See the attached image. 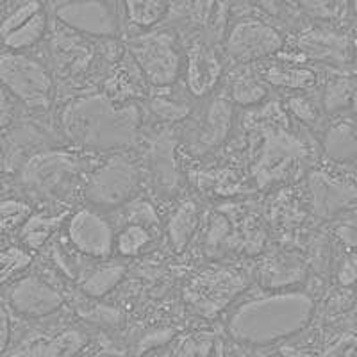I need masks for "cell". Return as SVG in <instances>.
<instances>
[{
	"instance_id": "cell-1",
	"label": "cell",
	"mask_w": 357,
	"mask_h": 357,
	"mask_svg": "<svg viewBox=\"0 0 357 357\" xmlns=\"http://www.w3.org/2000/svg\"><path fill=\"white\" fill-rule=\"evenodd\" d=\"M314 312L304 291H279L238 305L227 321L229 334L252 347H266L301 333Z\"/></svg>"
},
{
	"instance_id": "cell-2",
	"label": "cell",
	"mask_w": 357,
	"mask_h": 357,
	"mask_svg": "<svg viewBox=\"0 0 357 357\" xmlns=\"http://www.w3.org/2000/svg\"><path fill=\"white\" fill-rule=\"evenodd\" d=\"M139 122V109L134 104H116L106 95L75 98L61 113L66 136L93 149L129 145L136 139Z\"/></svg>"
},
{
	"instance_id": "cell-3",
	"label": "cell",
	"mask_w": 357,
	"mask_h": 357,
	"mask_svg": "<svg viewBox=\"0 0 357 357\" xmlns=\"http://www.w3.org/2000/svg\"><path fill=\"white\" fill-rule=\"evenodd\" d=\"M129 49L146 81L155 88L174 84L183 72V50L170 29L139 34L130 40Z\"/></svg>"
},
{
	"instance_id": "cell-4",
	"label": "cell",
	"mask_w": 357,
	"mask_h": 357,
	"mask_svg": "<svg viewBox=\"0 0 357 357\" xmlns=\"http://www.w3.org/2000/svg\"><path fill=\"white\" fill-rule=\"evenodd\" d=\"M0 84L29 109H47L52 102V75L43 63L24 52L0 56Z\"/></svg>"
},
{
	"instance_id": "cell-5",
	"label": "cell",
	"mask_w": 357,
	"mask_h": 357,
	"mask_svg": "<svg viewBox=\"0 0 357 357\" xmlns=\"http://www.w3.org/2000/svg\"><path fill=\"white\" fill-rule=\"evenodd\" d=\"M79 165L72 154L45 151L29 158L20 172V183L31 195L56 199L65 195L77 178Z\"/></svg>"
},
{
	"instance_id": "cell-6",
	"label": "cell",
	"mask_w": 357,
	"mask_h": 357,
	"mask_svg": "<svg viewBox=\"0 0 357 357\" xmlns=\"http://www.w3.org/2000/svg\"><path fill=\"white\" fill-rule=\"evenodd\" d=\"M247 288V279L229 268H213L193 277L186 286V301L204 318H213Z\"/></svg>"
},
{
	"instance_id": "cell-7",
	"label": "cell",
	"mask_w": 357,
	"mask_h": 357,
	"mask_svg": "<svg viewBox=\"0 0 357 357\" xmlns=\"http://www.w3.org/2000/svg\"><path fill=\"white\" fill-rule=\"evenodd\" d=\"M138 186V167L126 155H113L89 175L86 199L98 207H116L127 202Z\"/></svg>"
},
{
	"instance_id": "cell-8",
	"label": "cell",
	"mask_w": 357,
	"mask_h": 357,
	"mask_svg": "<svg viewBox=\"0 0 357 357\" xmlns=\"http://www.w3.org/2000/svg\"><path fill=\"white\" fill-rule=\"evenodd\" d=\"M54 15L75 33L95 38H114L120 33V11L114 2L77 0L57 4Z\"/></svg>"
},
{
	"instance_id": "cell-9",
	"label": "cell",
	"mask_w": 357,
	"mask_h": 357,
	"mask_svg": "<svg viewBox=\"0 0 357 357\" xmlns=\"http://www.w3.org/2000/svg\"><path fill=\"white\" fill-rule=\"evenodd\" d=\"M282 47V36L272 25L257 18H245L234 24L225 40V50L232 59L252 63L272 56Z\"/></svg>"
},
{
	"instance_id": "cell-10",
	"label": "cell",
	"mask_w": 357,
	"mask_h": 357,
	"mask_svg": "<svg viewBox=\"0 0 357 357\" xmlns=\"http://www.w3.org/2000/svg\"><path fill=\"white\" fill-rule=\"evenodd\" d=\"M68 240L75 250L93 259H107L114 250V232L93 209H81L70 218Z\"/></svg>"
},
{
	"instance_id": "cell-11",
	"label": "cell",
	"mask_w": 357,
	"mask_h": 357,
	"mask_svg": "<svg viewBox=\"0 0 357 357\" xmlns=\"http://www.w3.org/2000/svg\"><path fill=\"white\" fill-rule=\"evenodd\" d=\"M9 305L24 318H45L63 307V295L38 275H25L9 289Z\"/></svg>"
},
{
	"instance_id": "cell-12",
	"label": "cell",
	"mask_w": 357,
	"mask_h": 357,
	"mask_svg": "<svg viewBox=\"0 0 357 357\" xmlns=\"http://www.w3.org/2000/svg\"><path fill=\"white\" fill-rule=\"evenodd\" d=\"M298 47L305 56L329 65H347L352 61V41L343 31L317 25L301 34Z\"/></svg>"
},
{
	"instance_id": "cell-13",
	"label": "cell",
	"mask_w": 357,
	"mask_h": 357,
	"mask_svg": "<svg viewBox=\"0 0 357 357\" xmlns=\"http://www.w3.org/2000/svg\"><path fill=\"white\" fill-rule=\"evenodd\" d=\"M312 211L320 218H333L337 213L357 207V186L327 174H314L309 181Z\"/></svg>"
},
{
	"instance_id": "cell-14",
	"label": "cell",
	"mask_w": 357,
	"mask_h": 357,
	"mask_svg": "<svg viewBox=\"0 0 357 357\" xmlns=\"http://www.w3.org/2000/svg\"><path fill=\"white\" fill-rule=\"evenodd\" d=\"M86 345V334L79 329L54 334H34L22 340L9 357H75Z\"/></svg>"
},
{
	"instance_id": "cell-15",
	"label": "cell",
	"mask_w": 357,
	"mask_h": 357,
	"mask_svg": "<svg viewBox=\"0 0 357 357\" xmlns=\"http://www.w3.org/2000/svg\"><path fill=\"white\" fill-rule=\"evenodd\" d=\"M222 63L215 50L204 41L191 45L186 63V86L193 97H206L218 84Z\"/></svg>"
},
{
	"instance_id": "cell-16",
	"label": "cell",
	"mask_w": 357,
	"mask_h": 357,
	"mask_svg": "<svg viewBox=\"0 0 357 357\" xmlns=\"http://www.w3.org/2000/svg\"><path fill=\"white\" fill-rule=\"evenodd\" d=\"M301 142L293 139L291 136L284 132H272L268 134L263 145V154H261L259 167H257V175L259 183H266L270 178L279 177L291 162L302 155Z\"/></svg>"
},
{
	"instance_id": "cell-17",
	"label": "cell",
	"mask_w": 357,
	"mask_h": 357,
	"mask_svg": "<svg viewBox=\"0 0 357 357\" xmlns=\"http://www.w3.org/2000/svg\"><path fill=\"white\" fill-rule=\"evenodd\" d=\"M232 126V106L225 97L215 98L209 104L200 132L195 139V149L199 154L213 151L218 145H222L223 139L229 136V130Z\"/></svg>"
},
{
	"instance_id": "cell-18",
	"label": "cell",
	"mask_w": 357,
	"mask_h": 357,
	"mask_svg": "<svg viewBox=\"0 0 357 357\" xmlns=\"http://www.w3.org/2000/svg\"><path fill=\"white\" fill-rule=\"evenodd\" d=\"M152 170L159 188L165 191H174L177 188V167H175L174 145L167 134H162L155 139L152 146Z\"/></svg>"
},
{
	"instance_id": "cell-19",
	"label": "cell",
	"mask_w": 357,
	"mask_h": 357,
	"mask_svg": "<svg viewBox=\"0 0 357 357\" xmlns=\"http://www.w3.org/2000/svg\"><path fill=\"white\" fill-rule=\"evenodd\" d=\"M199 227V209L193 202H184L178 206L175 215L168 223V238L175 252H183L191 241Z\"/></svg>"
},
{
	"instance_id": "cell-20",
	"label": "cell",
	"mask_w": 357,
	"mask_h": 357,
	"mask_svg": "<svg viewBox=\"0 0 357 357\" xmlns=\"http://www.w3.org/2000/svg\"><path fill=\"white\" fill-rule=\"evenodd\" d=\"M63 220H65V215H31L20 227L22 243L27 248L38 250L49 241Z\"/></svg>"
},
{
	"instance_id": "cell-21",
	"label": "cell",
	"mask_w": 357,
	"mask_h": 357,
	"mask_svg": "<svg viewBox=\"0 0 357 357\" xmlns=\"http://www.w3.org/2000/svg\"><path fill=\"white\" fill-rule=\"evenodd\" d=\"M47 25H49L47 13H45V9H41L27 24L17 29L15 33L2 38V45L11 52H24V50L31 49V47H34V45L43 40L45 33H47Z\"/></svg>"
},
{
	"instance_id": "cell-22",
	"label": "cell",
	"mask_w": 357,
	"mask_h": 357,
	"mask_svg": "<svg viewBox=\"0 0 357 357\" xmlns=\"http://www.w3.org/2000/svg\"><path fill=\"white\" fill-rule=\"evenodd\" d=\"M126 275V268L123 264L118 263H107L104 266L95 268L93 272L82 279L81 289L91 298H100V296L107 295L116 288V284Z\"/></svg>"
},
{
	"instance_id": "cell-23",
	"label": "cell",
	"mask_w": 357,
	"mask_h": 357,
	"mask_svg": "<svg viewBox=\"0 0 357 357\" xmlns=\"http://www.w3.org/2000/svg\"><path fill=\"white\" fill-rule=\"evenodd\" d=\"M304 275V266H302L295 257L289 259L288 256L277 257V259L268 261L263 268V282L266 288H286L289 284H296Z\"/></svg>"
},
{
	"instance_id": "cell-24",
	"label": "cell",
	"mask_w": 357,
	"mask_h": 357,
	"mask_svg": "<svg viewBox=\"0 0 357 357\" xmlns=\"http://www.w3.org/2000/svg\"><path fill=\"white\" fill-rule=\"evenodd\" d=\"M263 79L270 84L279 86V88L291 89H309L317 84V75L311 70L288 65H275L272 68H268L264 72Z\"/></svg>"
},
{
	"instance_id": "cell-25",
	"label": "cell",
	"mask_w": 357,
	"mask_h": 357,
	"mask_svg": "<svg viewBox=\"0 0 357 357\" xmlns=\"http://www.w3.org/2000/svg\"><path fill=\"white\" fill-rule=\"evenodd\" d=\"M324 146L327 155L336 161L354 159L357 155V134L354 132L352 127L340 123L327 132Z\"/></svg>"
},
{
	"instance_id": "cell-26",
	"label": "cell",
	"mask_w": 357,
	"mask_h": 357,
	"mask_svg": "<svg viewBox=\"0 0 357 357\" xmlns=\"http://www.w3.org/2000/svg\"><path fill=\"white\" fill-rule=\"evenodd\" d=\"M123 9H126V17L130 24L149 31L162 20L168 11V6L165 2H158V0H130L123 4Z\"/></svg>"
},
{
	"instance_id": "cell-27",
	"label": "cell",
	"mask_w": 357,
	"mask_h": 357,
	"mask_svg": "<svg viewBox=\"0 0 357 357\" xmlns=\"http://www.w3.org/2000/svg\"><path fill=\"white\" fill-rule=\"evenodd\" d=\"M357 84L352 79L347 77H334L331 79L324 88L321 102H324V109L327 113H336V111L347 109L352 106V98L356 95Z\"/></svg>"
},
{
	"instance_id": "cell-28",
	"label": "cell",
	"mask_w": 357,
	"mask_h": 357,
	"mask_svg": "<svg viewBox=\"0 0 357 357\" xmlns=\"http://www.w3.org/2000/svg\"><path fill=\"white\" fill-rule=\"evenodd\" d=\"M231 97L240 106H254V104H259L261 100H264L266 88H264L263 81H259L256 75L241 73L232 81Z\"/></svg>"
},
{
	"instance_id": "cell-29",
	"label": "cell",
	"mask_w": 357,
	"mask_h": 357,
	"mask_svg": "<svg viewBox=\"0 0 357 357\" xmlns=\"http://www.w3.org/2000/svg\"><path fill=\"white\" fill-rule=\"evenodd\" d=\"M151 243V232L142 225H127L114 240V248L123 257L138 256L139 252Z\"/></svg>"
},
{
	"instance_id": "cell-30",
	"label": "cell",
	"mask_w": 357,
	"mask_h": 357,
	"mask_svg": "<svg viewBox=\"0 0 357 357\" xmlns=\"http://www.w3.org/2000/svg\"><path fill=\"white\" fill-rule=\"evenodd\" d=\"M33 257L25 248L8 247L0 250V286L18 275L31 264Z\"/></svg>"
},
{
	"instance_id": "cell-31",
	"label": "cell",
	"mask_w": 357,
	"mask_h": 357,
	"mask_svg": "<svg viewBox=\"0 0 357 357\" xmlns=\"http://www.w3.org/2000/svg\"><path fill=\"white\" fill-rule=\"evenodd\" d=\"M31 216V206L22 200L8 199L0 202V234L22 227Z\"/></svg>"
},
{
	"instance_id": "cell-32",
	"label": "cell",
	"mask_w": 357,
	"mask_h": 357,
	"mask_svg": "<svg viewBox=\"0 0 357 357\" xmlns=\"http://www.w3.org/2000/svg\"><path fill=\"white\" fill-rule=\"evenodd\" d=\"M177 357H222V345L213 336L190 337L177 350Z\"/></svg>"
},
{
	"instance_id": "cell-33",
	"label": "cell",
	"mask_w": 357,
	"mask_h": 357,
	"mask_svg": "<svg viewBox=\"0 0 357 357\" xmlns=\"http://www.w3.org/2000/svg\"><path fill=\"white\" fill-rule=\"evenodd\" d=\"M41 9H43V6H41L40 2H24V4H18L17 8L13 9L8 17L2 20V24H0V40L4 36H8V34L15 33V31L20 29L24 24H27V22L31 20L34 15H38Z\"/></svg>"
},
{
	"instance_id": "cell-34",
	"label": "cell",
	"mask_w": 357,
	"mask_h": 357,
	"mask_svg": "<svg viewBox=\"0 0 357 357\" xmlns=\"http://www.w3.org/2000/svg\"><path fill=\"white\" fill-rule=\"evenodd\" d=\"M152 111H154L161 120L177 122V120H183V118L186 116L190 107H188L184 102H175L174 98L167 97V95H158V97L152 98Z\"/></svg>"
},
{
	"instance_id": "cell-35",
	"label": "cell",
	"mask_w": 357,
	"mask_h": 357,
	"mask_svg": "<svg viewBox=\"0 0 357 357\" xmlns=\"http://www.w3.org/2000/svg\"><path fill=\"white\" fill-rule=\"evenodd\" d=\"M127 218L130 220L129 225H142V227H149L151 223H158V215H155L154 207L149 202H136L129 209V216Z\"/></svg>"
},
{
	"instance_id": "cell-36",
	"label": "cell",
	"mask_w": 357,
	"mask_h": 357,
	"mask_svg": "<svg viewBox=\"0 0 357 357\" xmlns=\"http://www.w3.org/2000/svg\"><path fill=\"white\" fill-rule=\"evenodd\" d=\"M304 9L311 11L314 17L321 18H336L340 17L341 9H345L343 4H333V2H309V4H302Z\"/></svg>"
},
{
	"instance_id": "cell-37",
	"label": "cell",
	"mask_w": 357,
	"mask_h": 357,
	"mask_svg": "<svg viewBox=\"0 0 357 357\" xmlns=\"http://www.w3.org/2000/svg\"><path fill=\"white\" fill-rule=\"evenodd\" d=\"M337 279L343 286L354 284L357 280V254H350L343 259L340 270H337Z\"/></svg>"
},
{
	"instance_id": "cell-38",
	"label": "cell",
	"mask_w": 357,
	"mask_h": 357,
	"mask_svg": "<svg viewBox=\"0 0 357 357\" xmlns=\"http://www.w3.org/2000/svg\"><path fill=\"white\" fill-rule=\"evenodd\" d=\"M291 109L295 111L296 116L302 118V120L307 123H312L318 118L317 107L312 106V102L307 100V98H301V97L293 98Z\"/></svg>"
},
{
	"instance_id": "cell-39",
	"label": "cell",
	"mask_w": 357,
	"mask_h": 357,
	"mask_svg": "<svg viewBox=\"0 0 357 357\" xmlns=\"http://www.w3.org/2000/svg\"><path fill=\"white\" fill-rule=\"evenodd\" d=\"M11 340V318L6 305L0 302V354H4Z\"/></svg>"
},
{
	"instance_id": "cell-40",
	"label": "cell",
	"mask_w": 357,
	"mask_h": 357,
	"mask_svg": "<svg viewBox=\"0 0 357 357\" xmlns=\"http://www.w3.org/2000/svg\"><path fill=\"white\" fill-rule=\"evenodd\" d=\"M170 337H172L170 331H158V333L154 334H149V336L143 337V340L139 341V354L145 352V350L154 349V347L158 345H162V343H167Z\"/></svg>"
},
{
	"instance_id": "cell-41",
	"label": "cell",
	"mask_w": 357,
	"mask_h": 357,
	"mask_svg": "<svg viewBox=\"0 0 357 357\" xmlns=\"http://www.w3.org/2000/svg\"><path fill=\"white\" fill-rule=\"evenodd\" d=\"M13 118V107L11 102H9L8 95L0 89V129L8 126Z\"/></svg>"
},
{
	"instance_id": "cell-42",
	"label": "cell",
	"mask_w": 357,
	"mask_h": 357,
	"mask_svg": "<svg viewBox=\"0 0 357 357\" xmlns=\"http://www.w3.org/2000/svg\"><path fill=\"white\" fill-rule=\"evenodd\" d=\"M331 357H357V341L341 343L337 349L333 350Z\"/></svg>"
},
{
	"instance_id": "cell-43",
	"label": "cell",
	"mask_w": 357,
	"mask_h": 357,
	"mask_svg": "<svg viewBox=\"0 0 357 357\" xmlns=\"http://www.w3.org/2000/svg\"><path fill=\"white\" fill-rule=\"evenodd\" d=\"M282 356L284 357H318L317 354L302 352V350H296V349H282Z\"/></svg>"
},
{
	"instance_id": "cell-44",
	"label": "cell",
	"mask_w": 357,
	"mask_h": 357,
	"mask_svg": "<svg viewBox=\"0 0 357 357\" xmlns=\"http://www.w3.org/2000/svg\"><path fill=\"white\" fill-rule=\"evenodd\" d=\"M352 107L354 111H356V114H357V89H356V95H354V98H352Z\"/></svg>"
},
{
	"instance_id": "cell-45",
	"label": "cell",
	"mask_w": 357,
	"mask_h": 357,
	"mask_svg": "<svg viewBox=\"0 0 357 357\" xmlns=\"http://www.w3.org/2000/svg\"><path fill=\"white\" fill-rule=\"evenodd\" d=\"M89 357H111V356H106V354H95V356H89Z\"/></svg>"
}]
</instances>
